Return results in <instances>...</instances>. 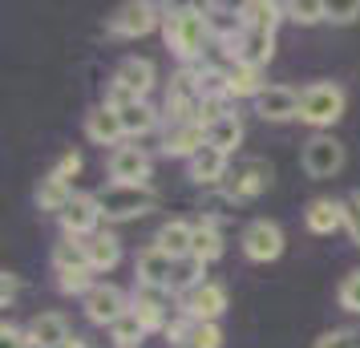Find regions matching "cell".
I'll return each instance as SVG.
<instances>
[{
    "mask_svg": "<svg viewBox=\"0 0 360 348\" xmlns=\"http://www.w3.org/2000/svg\"><path fill=\"white\" fill-rule=\"evenodd\" d=\"M162 33H166V45L179 53V61L198 65L202 53H207V45H211L207 8H202V4H179V8H166L162 13Z\"/></svg>",
    "mask_w": 360,
    "mask_h": 348,
    "instance_id": "6da1fadb",
    "label": "cell"
},
{
    "mask_svg": "<svg viewBox=\"0 0 360 348\" xmlns=\"http://www.w3.org/2000/svg\"><path fill=\"white\" fill-rule=\"evenodd\" d=\"M344 105H348V94L336 82H311L300 89V122L311 126L316 134L332 130L344 117Z\"/></svg>",
    "mask_w": 360,
    "mask_h": 348,
    "instance_id": "7a4b0ae2",
    "label": "cell"
},
{
    "mask_svg": "<svg viewBox=\"0 0 360 348\" xmlns=\"http://www.w3.org/2000/svg\"><path fill=\"white\" fill-rule=\"evenodd\" d=\"M158 195L150 186H122V183H110L98 191V207H101V219L105 223H126V219H142L154 211Z\"/></svg>",
    "mask_w": 360,
    "mask_h": 348,
    "instance_id": "3957f363",
    "label": "cell"
},
{
    "mask_svg": "<svg viewBox=\"0 0 360 348\" xmlns=\"http://www.w3.org/2000/svg\"><path fill=\"white\" fill-rule=\"evenodd\" d=\"M202 73L198 65H186L170 77V89H166V114L170 122H198V110H202Z\"/></svg>",
    "mask_w": 360,
    "mask_h": 348,
    "instance_id": "277c9868",
    "label": "cell"
},
{
    "mask_svg": "<svg viewBox=\"0 0 360 348\" xmlns=\"http://www.w3.org/2000/svg\"><path fill=\"white\" fill-rule=\"evenodd\" d=\"M130 308L150 332H170L174 312L182 316V304H174V292H170V288H142V283H138V292H134Z\"/></svg>",
    "mask_w": 360,
    "mask_h": 348,
    "instance_id": "5b68a950",
    "label": "cell"
},
{
    "mask_svg": "<svg viewBox=\"0 0 360 348\" xmlns=\"http://www.w3.org/2000/svg\"><path fill=\"white\" fill-rule=\"evenodd\" d=\"M82 308H85V320H89V324L114 328L117 320L130 312V296H126L122 288H114V283H94L82 296Z\"/></svg>",
    "mask_w": 360,
    "mask_h": 348,
    "instance_id": "8992f818",
    "label": "cell"
},
{
    "mask_svg": "<svg viewBox=\"0 0 360 348\" xmlns=\"http://www.w3.org/2000/svg\"><path fill=\"white\" fill-rule=\"evenodd\" d=\"M239 243H243V255L251 264H276L279 255H283V227L271 223V219H251L239 235Z\"/></svg>",
    "mask_w": 360,
    "mask_h": 348,
    "instance_id": "52a82bcc",
    "label": "cell"
},
{
    "mask_svg": "<svg viewBox=\"0 0 360 348\" xmlns=\"http://www.w3.org/2000/svg\"><path fill=\"white\" fill-rule=\"evenodd\" d=\"M158 25H162V8L158 4H150V0H126V4H117L114 17H110V33L134 41V37L154 33Z\"/></svg>",
    "mask_w": 360,
    "mask_h": 348,
    "instance_id": "ba28073f",
    "label": "cell"
},
{
    "mask_svg": "<svg viewBox=\"0 0 360 348\" xmlns=\"http://www.w3.org/2000/svg\"><path fill=\"white\" fill-rule=\"evenodd\" d=\"M227 312V288L214 280H202L182 296V316L195 324H219V316Z\"/></svg>",
    "mask_w": 360,
    "mask_h": 348,
    "instance_id": "9c48e42d",
    "label": "cell"
},
{
    "mask_svg": "<svg viewBox=\"0 0 360 348\" xmlns=\"http://www.w3.org/2000/svg\"><path fill=\"white\" fill-rule=\"evenodd\" d=\"M57 223H61V235H65V239H89V235H98L101 231L98 195H85V191H77V195H73V202H69L65 211L57 215Z\"/></svg>",
    "mask_w": 360,
    "mask_h": 348,
    "instance_id": "30bf717a",
    "label": "cell"
},
{
    "mask_svg": "<svg viewBox=\"0 0 360 348\" xmlns=\"http://www.w3.org/2000/svg\"><path fill=\"white\" fill-rule=\"evenodd\" d=\"M304 170L311 179H332L344 170V142L332 134H311L304 142Z\"/></svg>",
    "mask_w": 360,
    "mask_h": 348,
    "instance_id": "8fae6325",
    "label": "cell"
},
{
    "mask_svg": "<svg viewBox=\"0 0 360 348\" xmlns=\"http://www.w3.org/2000/svg\"><path fill=\"white\" fill-rule=\"evenodd\" d=\"M134 276H138V283H142V288H170V292H174V280H179V259L150 243L146 251H138Z\"/></svg>",
    "mask_w": 360,
    "mask_h": 348,
    "instance_id": "7c38bea8",
    "label": "cell"
},
{
    "mask_svg": "<svg viewBox=\"0 0 360 348\" xmlns=\"http://www.w3.org/2000/svg\"><path fill=\"white\" fill-rule=\"evenodd\" d=\"M110 179L122 186H150V154L130 142L110 150Z\"/></svg>",
    "mask_w": 360,
    "mask_h": 348,
    "instance_id": "4fadbf2b",
    "label": "cell"
},
{
    "mask_svg": "<svg viewBox=\"0 0 360 348\" xmlns=\"http://www.w3.org/2000/svg\"><path fill=\"white\" fill-rule=\"evenodd\" d=\"M271 179H276V170H271V162H263V158H251V162H243L235 174H231L227 183V199L243 202V199H255V195H263L267 186H271Z\"/></svg>",
    "mask_w": 360,
    "mask_h": 348,
    "instance_id": "5bb4252c",
    "label": "cell"
},
{
    "mask_svg": "<svg viewBox=\"0 0 360 348\" xmlns=\"http://www.w3.org/2000/svg\"><path fill=\"white\" fill-rule=\"evenodd\" d=\"M154 82H158V69H154L150 57H122L114 69V85H122L126 94H134V98H142V101L154 89Z\"/></svg>",
    "mask_w": 360,
    "mask_h": 348,
    "instance_id": "9a60e30c",
    "label": "cell"
},
{
    "mask_svg": "<svg viewBox=\"0 0 360 348\" xmlns=\"http://www.w3.org/2000/svg\"><path fill=\"white\" fill-rule=\"evenodd\" d=\"M207 146V130L198 122H170L162 134V154L166 158H195L198 150Z\"/></svg>",
    "mask_w": 360,
    "mask_h": 348,
    "instance_id": "2e32d148",
    "label": "cell"
},
{
    "mask_svg": "<svg viewBox=\"0 0 360 348\" xmlns=\"http://www.w3.org/2000/svg\"><path fill=\"white\" fill-rule=\"evenodd\" d=\"M231 61L239 65H251V69H263L271 57H276V33H255V29H243V37L227 49Z\"/></svg>",
    "mask_w": 360,
    "mask_h": 348,
    "instance_id": "e0dca14e",
    "label": "cell"
},
{
    "mask_svg": "<svg viewBox=\"0 0 360 348\" xmlns=\"http://www.w3.org/2000/svg\"><path fill=\"white\" fill-rule=\"evenodd\" d=\"M255 114L263 122H292V117H300V94L292 85H267L255 98Z\"/></svg>",
    "mask_w": 360,
    "mask_h": 348,
    "instance_id": "ac0fdd59",
    "label": "cell"
},
{
    "mask_svg": "<svg viewBox=\"0 0 360 348\" xmlns=\"http://www.w3.org/2000/svg\"><path fill=\"white\" fill-rule=\"evenodd\" d=\"M85 138L98 142V146H126V130H122V117L114 105H94L85 114Z\"/></svg>",
    "mask_w": 360,
    "mask_h": 348,
    "instance_id": "d6986e66",
    "label": "cell"
},
{
    "mask_svg": "<svg viewBox=\"0 0 360 348\" xmlns=\"http://www.w3.org/2000/svg\"><path fill=\"white\" fill-rule=\"evenodd\" d=\"M166 336H170V348H219L223 344L219 324H195V320H186V316H179Z\"/></svg>",
    "mask_w": 360,
    "mask_h": 348,
    "instance_id": "ffe728a7",
    "label": "cell"
},
{
    "mask_svg": "<svg viewBox=\"0 0 360 348\" xmlns=\"http://www.w3.org/2000/svg\"><path fill=\"white\" fill-rule=\"evenodd\" d=\"M69 336L73 332H69V320L61 312H37L29 320V328H25V340H33L41 348H61Z\"/></svg>",
    "mask_w": 360,
    "mask_h": 348,
    "instance_id": "44dd1931",
    "label": "cell"
},
{
    "mask_svg": "<svg viewBox=\"0 0 360 348\" xmlns=\"http://www.w3.org/2000/svg\"><path fill=\"white\" fill-rule=\"evenodd\" d=\"M304 227L311 235H332L344 227V199H311L304 211Z\"/></svg>",
    "mask_w": 360,
    "mask_h": 348,
    "instance_id": "7402d4cb",
    "label": "cell"
},
{
    "mask_svg": "<svg viewBox=\"0 0 360 348\" xmlns=\"http://www.w3.org/2000/svg\"><path fill=\"white\" fill-rule=\"evenodd\" d=\"M191 243H195V223H186V219H170L154 235V247H162L174 259H191Z\"/></svg>",
    "mask_w": 360,
    "mask_h": 348,
    "instance_id": "603a6c76",
    "label": "cell"
},
{
    "mask_svg": "<svg viewBox=\"0 0 360 348\" xmlns=\"http://www.w3.org/2000/svg\"><path fill=\"white\" fill-rule=\"evenodd\" d=\"M207 8V25H211V37L231 49L239 37H243V17H239V8H227V4H202Z\"/></svg>",
    "mask_w": 360,
    "mask_h": 348,
    "instance_id": "cb8c5ba5",
    "label": "cell"
},
{
    "mask_svg": "<svg viewBox=\"0 0 360 348\" xmlns=\"http://www.w3.org/2000/svg\"><path fill=\"white\" fill-rule=\"evenodd\" d=\"M186 166H191V179H195L198 186L227 183V154H223V150H214V146H202Z\"/></svg>",
    "mask_w": 360,
    "mask_h": 348,
    "instance_id": "d4e9b609",
    "label": "cell"
},
{
    "mask_svg": "<svg viewBox=\"0 0 360 348\" xmlns=\"http://www.w3.org/2000/svg\"><path fill=\"white\" fill-rule=\"evenodd\" d=\"M82 243H85V255H89L94 271H114L122 264V239L114 231H98V235H89V239H82Z\"/></svg>",
    "mask_w": 360,
    "mask_h": 348,
    "instance_id": "484cf974",
    "label": "cell"
},
{
    "mask_svg": "<svg viewBox=\"0 0 360 348\" xmlns=\"http://www.w3.org/2000/svg\"><path fill=\"white\" fill-rule=\"evenodd\" d=\"M227 98L239 101V98H259L263 89H267V82H263V69H251V65H239V61H231L227 69Z\"/></svg>",
    "mask_w": 360,
    "mask_h": 348,
    "instance_id": "4316f807",
    "label": "cell"
},
{
    "mask_svg": "<svg viewBox=\"0 0 360 348\" xmlns=\"http://www.w3.org/2000/svg\"><path fill=\"white\" fill-rule=\"evenodd\" d=\"M239 17H243V29L276 33V25L283 20V4H276V0H247V4H239Z\"/></svg>",
    "mask_w": 360,
    "mask_h": 348,
    "instance_id": "83f0119b",
    "label": "cell"
},
{
    "mask_svg": "<svg viewBox=\"0 0 360 348\" xmlns=\"http://www.w3.org/2000/svg\"><path fill=\"white\" fill-rule=\"evenodd\" d=\"M239 142H243V122H239V114H223L219 122L207 126V146L223 150L227 158L239 150Z\"/></svg>",
    "mask_w": 360,
    "mask_h": 348,
    "instance_id": "f1b7e54d",
    "label": "cell"
},
{
    "mask_svg": "<svg viewBox=\"0 0 360 348\" xmlns=\"http://www.w3.org/2000/svg\"><path fill=\"white\" fill-rule=\"evenodd\" d=\"M73 186L65 183V179H57V174H45L41 183H37V207L41 211H53V215H61L69 202H73Z\"/></svg>",
    "mask_w": 360,
    "mask_h": 348,
    "instance_id": "f546056e",
    "label": "cell"
},
{
    "mask_svg": "<svg viewBox=\"0 0 360 348\" xmlns=\"http://www.w3.org/2000/svg\"><path fill=\"white\" fill-rule=\"evenodd\" d=\"M117 117H122L126 138H142V134H150L158 126V110H154L150 101H126V105L117 110Z\"/></svg>",
    "mask_w": 360,
    "mask_h": 348,
    "instance_id": "4dcf8cb0",
    "label": "cell"
},
{
    "mask_svg": "<svg viewBox=\"0 0 360 348\" xmlns=\"http://www.w3.org/2000/svg\"><path fill=\"white\" fill-rule=\"evenodd\" d=\"M219 255H223V235H219V227H214L211 219L195 223V243H191V259H198V264L207 267V264H214Z\"/></svg>",
    "mask_w": 360,
    "mask_h": 348,
    "instance_id": "1f68e13d",
    "label": "cell"
},
{
    "mask_svg": "<svg viewBox=\"0 0 360 348\" xmlns=\"http://www.w3.org/2000/svg\"><path fill=\"white\" fill-rule=\"evenodd\" d=\"M53 271H57V276H65V271H94L82 239H65V235H61V243L53 247Z\"/></svg>",
    "mask_w": 360,
    "mask_h": 348,
    "instance_id": "d6a6232c",
    "label": "cell"
},
{
    "mask_svg": "<svg viewBox=\"0 0 360 348\" xmlns=\"http://www.w3.org/2000/svg\"><path fill=\"white\" fill-rule=\"evenodd\" d=\"M150 336V328L134 316V308L122 320H117L114 328H110V340H114V348H142V340Z\"/></svg>",
    "mask_w": 360,
    "mask_h": 348,
    "instance_id": "836d02e7",
    "label": "cell"
},
{
    "mask_svg": "<svg viewBox=\"0 0 360 348\" xmlns=\"http://www.w3.org/2000/svg\"><path fill=\"white\" fill-rule=\"evenodd\" d=\"M283 17L295 25H320V20H328V4L324 0H292V4H283Z\"/></svg>",
    "mask_w": 360,
    "mask_h": 348,
    "instance_id": "e575fe53",
    "label": "cell"
},
{
    "mask_svg": "<svg viewBox=\"0 0 360 348\" xmlns=\"http://www.w3.org/2000/svg\"><path fill=\"white\" fill-rule=\"evenodd\" d=\"M336 299H340L344 312H356L360 316V267L356 271H348L340 280V288H336Z\"/></svg>",
    "mask_w": 360,
    "mask_h": 348,
    "instance_id": "d590c367",
    "label": "cell"
},
{
    "mask_svg": "<svg viewBox=\"0 0 360 348\" xmlns=\"http://www.w3.org/2000/svg\"><path fill=\"white\" fill-rule=\"evenodd\" d=\"M311 348H360V332L356 328H332V332H324Z\"/></svg>",
    "mask_w": 360,
    "mask_h": 348,
    "instance_id": "8d00e7d4",
    "label": "cell"
},
{
    "mask_svg": "<svg viewBox=\"0 0 360 348\" xmlns=\"http://www.w3.org/2000/svg\"><path fill=\"white\" fill-rule=\"evenodd\" d=\"M344 231L360 247V191H348V199H344Z\"/></svg>",
    "mask_w": 360,
    "mask_h": 348,
    "instance_id": "74e56055",
    "label": "cell"
},
{
    "mask_svg": "<svg viewBox=\"0 0 360 348\" xmlns=\"http://www.w3.org/2000/svg\"><path fill=\"white\" fill-rule=\"evenodd\" d=\"M202 271H207V267L198 264V259H179V288H186V292H191V288H198V283H202Z\"/></svg>",
    "mask_w": 360,
    "mask_h": 348,
    "instance_id": "f35d334b",
    "label": "cell"
},
{
    "mask_svg": "<svg viewBox=\"0 0 360 348\" xmlns=\"http://www.w3.org/2000/svg\"><path fill=\"white\" fill-rule=\"evenodd\" d=\"M360 17V0H348V4H328V20L332 25H352Z\"/></svg>",
    "mask_w": 360,
    "mask_h": 348,
    "instance_id": "ab89813d",
    "label": "cell"
},
{
    "mask_svg": "<svg viewBox=\"0 0 360 348\" xmlns=\"http://www.w3.org/2000/svg\"><path fill=\"white\" fill-rule=\"evenodd\" d=\"M77 170H82V154H77V150H65V154H61V162L53 166V174H57V179H73V174H77Z\"/></svg>",
    "mask_w": 360,
    "mask_h": 348,
    "instance_id": "60d3db41",
    "label": "cell"
},
{
    "mask_svg": "<svg viewBox=\"0 0 360 348\" xmlns=\"http://www.w3.org/2000/svg\"><path fill=\"white\" fill-rule=\"evenodd\" d=\"M17 292H20V280L13 276V271H4V276H0V304L8 308V304L17 299Z\"/></svg>",
    "mask_w": 360,
    "mask_h": 348,
    "instance_id": "b9f144b4",
    "label": "cell"
},
{
    "mask_svg": "<svg viewBox=\"0 0 360 348\" xmlns=\"http://www.w3.org/2000/svg\"><path fill=\"white\" fill-rule=\"evenodd\" d=\"M61 348H85V340H82V336H69V340H65Z\"/></svg>",
    "mask_w": 360,
    "mask_h": 348,
    "instance_id": "7bdbcfd3",
    "label": "cell"
},
{
    "mask_svg": "<svg viewBox=\"0 0 360 348\" xmlns=\"http://www.w3.org/2000/svg\"><path fill=\"white\" fill-rule=\"evenodd\" d=\"M17 348H41V344H33V340H20V344Z\"/></svg>",
    "mask_w": 360,
    "mask_h": 348,
    "instance_id": "ee69618b",
    "label": "cell"
}]
</instances>
